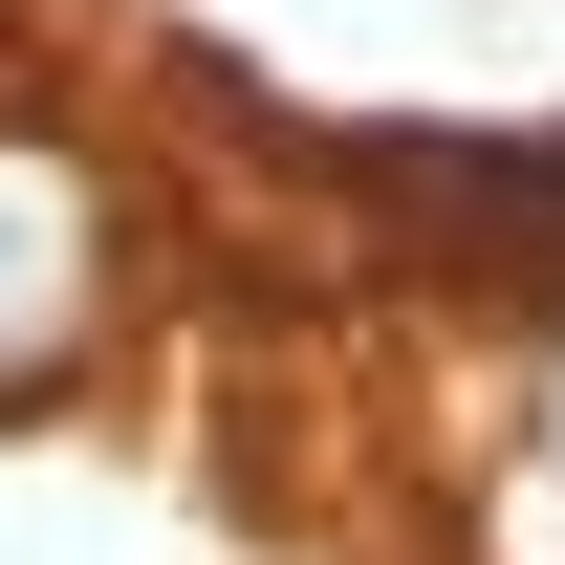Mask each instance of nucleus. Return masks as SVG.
Returning a JSON list of instances; mask_svg holds the SVG:
<instances>
[{"label": "nucleus", "mask_w": 565, "mask_h": 565, "mask_svg": "<svg viewBox=\"0 0 565 565\" xmlns=\"http://www.w3.org/2000/svg\"><path fill=\"white\" fill-rule=\"evenodd\" d=\"M87 262H109L87 174L22 131V109H0V392H22V370H66V327H87Z\"/></svg>", "instance_id": "f257e3e1"}]
</instances>
